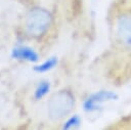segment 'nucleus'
Here are the masks:
<instances>
[{"label": "nucleus", "instance_id": "obj_1", "mask_svg": "<svg viewBox=\"0 0 131 130\" xmlns=\"http://www.w3.org/2000/svg\"><path fill=\"white\" fill-rule=\"evenodd\" d=\"M74 105V95L68 90H60L50 97L47 103V113L51 120L57 121L70 114Z\"/></svg>", "mask_w": 131, "mask_h": 130}, {"label": "nucleus", "instance_id": "obj_2", "mask_svg": "<svg viewBox=\"0 0 131 130\" xmlns=\"http://www.w3.org/2000/svg\"><path fill=\"white\" fill-rule=\"evenodd\" d=\"M51 14L46 9L33 8L28 12L26 16V31L30 36L38 38L47 32L51 24Z\"/></svg>", "mask_w": 131, "mask_h": 130}, {"label": "nucleus", "instance_id": "obj_3", "mask_svg": "<svg viewBox=\"0 0 131 130\" xmlns=\"http://www.w3.org/2000/svg\"><path fill=\"white\" fill-rule=\"evenodd\" d=\"M115 37L124 50H131V15L123 14L117 18Z\"/></svg>", "mask_w": 131, "mask_h": 130}, {"label": "nucleus", "instance_id": "obj_4", "mask_svg": "<svg viewBox=\"0 0 131 130\" xmlns=\"http://www.w3.org/2000/svg\"><path fill=\"white\" fill-rule=\"evenodd\" d=\"M11 55H12L13 58L33 61V62L38 61V59H39L38 53L34 49H32L28 46H19V47L13 48V50L11 52Z\"/></svg>", "mask_w": 131, "mask_h": 130}, {"label": "nucleus", "instance_id": "obj_5", "mask_svg": "<svg viewBox=\"0 0 131 130\" xmlns=\"http://www.w3.org/2000/svg\"><path fill=\"white\" fill-rule=\"evenodd\" d=\"M50 85L49 82L47 81H42L39 83V85L37 86L36 90H35V98L36 99H41L43 96H45L47 94V92L49 91Z\"/></svg>", "mask_w": 131, "mask_h": 130}, {"label": "nucleus", "instance_id": "obj_6", "mask_svg": "<svg viewBox=\"0 0 131 130\" xmlns=\"http://www.w3.org/2000/svg\"><path fill=\"white\" fill-rule=\"evenodd\" d=\"M55 64H56V59H55V58H50V59L44 61V62L41 63V64L35 66V67H34V71L37 72V73L47 72V71L51 70Z\"/></svg>", "mask_w": 131, "mask_h": 130}, {"label": "nucleus", "instance_id": "obj_7", "mask_svg": "<svg viewBox=\"0 0 131 130\" xmlns=\"http://www.w3.org/2000/svg\"><path fill=\"white\" fill-rule=\"evenodd\" d=\"M78 123V119L75 117V118H72L70 121H68L67 122V125L64 126V128H68V127H70V126H72V125H74V124H77Z\"/></svg>", "mask_w": 131, "mask_h": 130}]
</instances>
